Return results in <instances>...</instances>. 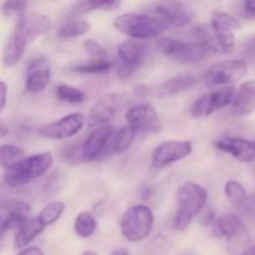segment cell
Instances as JSON below:
<instances>
[{"mask_svg": "<svg viewBox=\"0 0 255 255\" xmlns=\"http://www.w3.org/2000/svg\"><path fill=\"white\" fill-rule=\"evenodd\" d=\"M90 30V24L86 20L82 19H75L70 20L69 22L62 25L60 27L57 36L60 39H74V37L82 36V35L87 34Z\"/></svg>", "mask_w": 255, "mask_h": 255, "instance_id": "26", "label": "cell"}, {"mask_svg": "<svg viewBox=\"0 0 255 255\" xmlns=\"http://www.w3.org/2000/svg\"><path fill=\"white\" fill-rule=\"evenodd\" d=\"M25 6H26V0H5L1 6V12L6 17L14 16L24 11Z\"/></svg>", "mask_w": 255, "mask_h": 255, "instance_id": "36", "label": "cell"}, {"mask_svg": "<svg viewBox=\"0 0 255 255\" xmlns=\"http://www.w3.org/2000/svg\"><path fill=\"white\" fill-rule=\"evenodd\" d=\"M236 87L233 85L219 87L208 95H204L192 105L191 114L194 119H203L224 109L233 102Z\"/></svg>", "mask_w": 255, "mask_h": 255, "instance_id": "11", "label": "cell"}, {"mask_svg": "<svg viewBox=\"0 0 255 255\" xmlns=\"http://www.w3.org/2000/svg\"><path fill=\"white\" fill-rule=\"evenodd\" d=\"M194 36L197 41L203 44L211 51L217 54L228 55L234 51L236 47V39L231 30H223L213 27L211 24L199 25L194 30Z\"/></svg>", "mask_w": 255, "mask_h": 255, "instance_id": "10", "label": "cell"}, {"mask_svg": "<svg viewBox=\"0 0 255 255\" xmlns=\"http://www.w3.org/2000/svg\"><path fill=\"white\" fill-rule=\"evenodd\" d=\"M60 156H61L62 161L71 164L86 162L84 153H82V143L80 142H71V143L66 144L60 152Z\"/></svg>", "mask_w": 255, "mask_h": 255, "instance_id": "33", "label": "cell"}, {"mask_svg": "<svg viewBox=\"0 0 255 255\" xmlns=\"http://www.w3.org/2000/svg\"><path fill=\"white\" fill-rule=\"evenodd\" d=\"M6 95H7V87L2 81H0V112L4 110L5 105H6Z\"/></svg>", "mask_w": 255, "mask_h": 255, "instance_id": "39", "label": "cell"}, {"mask_svg": "<svg viewBox=\"0 0 255 255\" xmlns=\"http://www.w3.org/2000/svg\"><path fill=\"white\" fill-rule=\"evenodd\" d=\"M115 27L122 34L137 40L151 39L162 35L166 30L164 25L152 15L122 14L114 21Z\"/></svg>", "mask_w": 255, "mask_h": 255, "instance_id": "5", "label": "cell"}, {"mask_svg": "<svg viewBox=\"0 0 255 255\" xmlns=\"http://www.w3.org/2000/svg\"><path fill=\"white\" fill-rule=\"evenodd\" d=\"M244 15L249 19H255V0H244Z\"/></svg>", "mask_w": 255, "mask_h": 255, "instance_id": "38", "label": "cell"}, {"mask_svg": "<svg viewBox=\"0 0 255 255\" xmlns=\"http://www.w3.org/2000/svg\"><path fill=\"white\" fill-rule=\"evenodd\" d=\"M85 116L82 114H70L57 121L47 124L39 129L40 134L50 139H65L75 136L82 129Z\"/></svg>", "mask_w": 255, "mask_h": 255, "instance_id": "17", "label": "cell"}, {"mask_svg": "<svg viewBox=\"0 0 255 255\" xmlns=\"http://www.w3.org/2000/svg\"><path fill=\"white\" fill-rule=\"evenodd\" d=\"M239 255H255V246L249 247V248H247L246 251L242 252Z\"/></svg>", "mask_w": 255, "mask_h": 255, "instance_id": "44", "label": "cell"}, {"mask_svg": "<svg viewBox=\"0 0 255 255\" xmlns=\"http://www.w3.org/2000/svg\"><path fill=\"white\" fill-rule=\"evenodd\" d=\"M65 211V204L60 201H54L47 203L44 208L40 211L37 218L40 219L45 227H49L51 224L56 223L61 218L62 213Z\"/></svg>", "mask_w": 255, "mask_h": 255, "instance_id": "27", "label": "cell"}, {"mask_svg": "<svg viewBox=\"0 0 255 255\" xmlns=\"http://www.w3.org/2000/svg\"><path fill=\"white\" fill-rule=\"evenodd\" d=\"M111 61H90L87 64L77 65V66L71 67V71L77 72V74H90V75H100L106 74L111 70Z\"/></svg>", "mask_w": 255, "mask_h": 255, "instance_id": "32", "label": "cell"}, {"mask_svg": "<svg viewBox=\"0 0 255 255\" xmlns=\"http://www.w3.org/2000/svg\"><path fill=\"white\" fill-rule=\"evenodd\" d=\"M84 46L87 55L90 56V61H107L109 60V54H107L106 50L94 40L85 41Z\"/></svg>", "mask_w": 255, "mask_h": 255, "instance_id": "35", "label": "cell"}, {"mask_svg": "<svg viewBox=\"0 0 255 255\" xmlns=\"http://www.w3.org/2000/svg\"><path fill=\"white\" fill-rule=\"evenodd\" d=\"M30 214V206L19 198H7L0 202V243L5 233L19 228Z\"/></svg>", "mask_w": 255, "mask_h": 255, "instance_id": "14", "label": "cell"}, {"mask_svg": "<svg viewBox=\"0 0 255 255\" xmlns=\"http://www.w3.org/2000/svg\"><path fill=\"white\" fill-rule=\"evenodd\" d=\"M211 25L213 27H217V29L231 30V31L242 27V24L237 17L224 11H214L213 15H212Z\"/></svg>", "mask_w": 255, "mask_h": 255, "instance_id": "30", "label": "cell"}, {"mask_svg": "<svg viewBox=\"0 0 255 255\" xmlns=\"http://www.w3.org/2000/svg\"><path fill=\"white\" fill-rule=\"evenodd\" d=\"M254 144H255V142H254Z\"/></svg>", "mask_w": 255, "mask_h": 255, "instance_id": "47", "label": "cell"}, {"mask_svg": "<svg viewBox=\"0 0 255 255\" xmlns=\"http://www.w3.org/2000/svg\"><path fill=\"white\" fill-rule=\"evenodd\" d=\"M199 223L204 227H208L213 224V222L216 221V213L212 208L204 206L203 208L199 212Z\"/></svg>", "mask_w": 255, "mask_h": 255, "instance_id": "37", "label": "cell"}, {"mask_svg": "<svg viewBox=\"0 0 255 255\" xmlns=\"http://www.w3.org/2000/svg\"><path fill=\"white\" fill-rule=\"evenodd\" d=\"M147 46L137 39H128L121 42L119 46L120 65L117 67V75L121 80L128 79L139 67L144 59Z\"/></svg>", "mask_w": 255, "mask_h": 255, "instance_id": "13", "label": "cell"}, {"mask_svg": "<svg viewBox=\"0 0 255 255\" xmlns=\"http://www.w3.org/2000/svg\"><path fill=\"white\" fill-rule=\"evenodd\" d=\"M192 151L193 144L189 141H163L152 153V166L154 168H163L188 157Z\"/></svg>", "mask_w": 255, "mask_h": 255, "instance_id": "15", "label": "cell"}, {"mask_svg": "<svg viewBox=\"0 0 255 255\" xmlns=\"http://www.w3.org/2000/svg\"><path fill=\"white\" fill-rule=\"evenodd\" d=\"M112 132H114V128L110 124L94 127L91 133L82 143V153H84L85 161L96 159L97 157L104 153L107 142L112 136Z\"/></svg>", "mask_w": 255, "mask_h": 255, "instance_id": "18", "label": "cell"}, {"mask_svg": "<svg viewBox=\"0 0 255 255\" xmlns=\"http://www.w3.org/2000/svg\"><path fill=\"white\" fill-rule=\"evenodd\" d=\"M97 222L89 212H81L74 222V231L80 238H90L96 232Z\"/></svg>", "mask_w": 255, "mask_h": 255, "instance_id": "25", "label": "cell"}, {"mask_svg": "<svg viewBox=\"0 0 255 255\" xmlns=\"http://www.w3.org/2000/svg\"><path fill=\"white\" fill-rule=\"evenodd\" d=\"M248 71L244 60H226L214 64L204 75L207 86H227L243 79Z\"/></svg>", "mask_w": 255, "mask_h": 255, "instance_id": "9", "label": "cell"}, {"mask_svg": "<svg viewBox=\"0 0 255 255\" xmlns=\"http://www.w3.org/2000/svg\"><path fill=\"white\" fill-rule=\"evenodd\" d=\"M16 255H45L44 252L41 251L40 248H37V247H25V248H22L21 252H19Z\"/></svg>", "mask_w": 255, "mask_h": 255, "instance_id": "40", "label": "cell"}, {"mask_svg": "<svg viewBox=\"0 0 255 255\" xmlns=\"http://www.w3.org/2000/svg\"><path fill=\"white\" fill-rule=\"evenodd\" d=\"M7 133H9V129H7V127L5 126L4 124H1V122H0V138L6 136Z\"/></svg>", "mask_w": 255, "mask_h": 255, "instance_id": "43", "label": "cell"}, {"mask_svg": "<svg viewBox=\"0 0 255 255\" xmlns=\"http://www.w3.org/2000/svg\"><path fill=\"white\" fill-rule=\"evenodd\" d=\"M126 121L136 133L158 132L162 127L158 114L151 104H141L131 107L126 114Z\"/></svg>", "mask_w": 255, "mask_h": 255, "instance_id": "16", "label": "cell"}, {"mask_svg": "<svg viewBox=\"0 0 255 255\" xmlns=\"http://www.w3.org/2000/svg\"><path fill=\"white\" fill-rule=\"evenodd\" d=\"M213 234L228 241L233 249H241L249 243V231L246 223L236 214H223L213 222Z\"/></svg>", "mask_w": 255, "mask_h": 255, "instance_id": "7", "label": "cell"}, {"mask_svg": "<svg viewBox=\"0 0 255 255\" xmlns=\"http://www.w3.org/2000/svg\"><path fill=\"white\" fill-rule=\"evenodd\" d=\"M52 163H54V157L50 152H42L21 159L19 158L16 162L6 167L4 181L11 188L25 186L44 176Z\"/></svg>", "mask_w": 255, "mask_h": 255, "instance_id": "2", "label": "cell"}, {"mask_svg": "<svg viewBox=\"0 0 255 255\" xmlns=\"http://www.w3.org/2000/svg\"><path fill=\"white\" fill-rule=\"evenodd\" d=\"M51 26V20L46 15L37 12L22 15L4 49V64L6 66H14L17 64L24 55L27 45L49 31Z\"/></svg>", "mask_w": 255, "mask_h": 255, "instance_id": "1", "label": "cell"}, {"mask_svg": "<svg viewBox=\"0 0 255 255\" xmlns=\"http://www.w3.org/2000/svg\"><path fill=\"white\" fill-rule=\"evenodd\" d=\"M134 92H136L138 96H143V95L147 92V87L146 86H136V89H134Z\"/></svg>", "mask_w": 255, "mask_h": 255, "instance_id": "42", "label": "cell"}, {"mask_svg": "<svg viewBox=\"0 0 255 255\" xmlns=\"http://www.w3.org/2000/svg\"><path fill=\"white\" fill-rule=\"evenodd\" d=\"M120 6V0H82L74 9V14H86L92 10H112Z\"/></svg>", "mask_w": 255, "mask_h": 255, "instance_id": "28", "label": "cell"}, {"mask_svg": "<svg viewBox=\"0 0 255 255\" xmlns=\"http://www.w3.org/2000/svg\"><path fill=\"white\" fill-rule=\"evenodd\" d=\"M177 198H178L179 208L174 217L173 227L176 231L183 232L188 228L194 217L198 216L201 209L206 206L208 193L199 184L188 182L179 187Z\"/></svg>", "mask_w": 255, "mask_h": 255, "instance_id": "3", "label": "cell"}, {"mask_svg": "<svg viewBox=\"0 0 255 255\" xmlns=\"http://www.w3.org/2000/svg\"><path fill=\"white\" fill-rule=\"evenodd\" d=\"M232 110L237 116H247L255 111V80L243 82L236 90Z\"/></svg>", "mask_w": 255, "mask_h": 255, "instance_id": "21", "label": "cell"}, {"mask_svg": "<svg viewBox=\"0 0 255 255\" xmlns=\"http://www.w3.org/2000/svg\"><path fill=\"white\" fill-rule=\"evenodd\" d=\"M46 228L44 224L40 222L37 217L35 218H27L21 226L17 228L16 236H15L14 247L16 249H22L29 246L37 236L42 233V231Z\"/></svg>", "mask_w": 255, "mask_h": 255, "instance_id": "22", "label": "cell"}, {"mask_svg": "<svg viewBox=\"0 0 255 255\" xmlns=\"http://www.w3.org/2000/svg\"><path fill=\"white\" fill-rule=\"evenodd\" d=\"M51 71L45 57L40 56L32 60L26 72L25 89L29 92H40L49 85Z\"/></svg>", "mask_w": 255, "mask_h": 255, "instance_id": "20", "label": "cell"}, {"mask_svg": "<svg viewBox=\"0 0 255 255\" xmlns=\"http://www.w3.org/2000/svg\"><path fill=\"white\" fill-rule=\"evenodd\" d=\"M127 104H128V100L124 95L110 94L101 97L90 109L89 116H87V126L94 128V127L109 124L111 120L115 119L117 112Z\"/></svg>", "mask_w": 255, "mask_h": 255, "instance_id": "12", "label": "cell"}, {"mask_svg": "<svg viewBox=\"0 0 255 255\" xmlns=\"http://www.w3.org/2000/svg\"><path fill=\"white\" fill-rule=\"evenodd\" d=\"M247 51H248V54L251 55V56L255 57V36L253 39L249 40L248 44H247Z\"/></svg>", "mask_w": 255, "mask_h": 255, "instance_id": "41", "label": "cell"}, {"mask_svg": "<svg viewBox=\"0 0 255 255\" xmlns=\"http://www.w3.org/2000/svg\"><path fill=\"white\" fill-rule=\"evenodd\" d=\"M82 255H97L96 253H95V252H91V251H87V252H85L84 254Z\"/></svg>", "mask_w": 255, "mask_h": 255, "instance_id": "46", "label": "cell"}, {"mask_svg": "<svg viewBox=\"0 0 255 255\" xmlns=\"http://www.w3.org/2000/svg\"><path fill=\"white\" fill-rule=\"evenodd\" d=\"M214 146L226 153L232 154L237 161L249 163L255 159L254 142L239 137H227L214 142Z\"/></svg>", "mask_w": 255, "mask_h": 255, "instance_id": "19", "label": "cell"}, {"mask_svg": "<svg viewBox=\"0 0 255 255\" xmlns=\"http://www.w3.org/2000/svg\"><path fill=\"white\" fill-rule=\"evenodd\" d=\"M134 136H136V132L129 126L119 129V132L114 137H110L111 144H110L109 149L114 153H122V152L127 151L133 143Z\"/></svg>", "mask_w": 255, "mask_h": 255, "instance_id": "24", "label": "cell"}, {"mask_svg": "<svg viewBox=\"0 0 255 255\" xmlns=\"http://www.w3.org/2000/svg\"><path fill=\"white\" fill-rule=\"evenodd\" d=\"M224 192H226V196L228 197L229 201L239 208L246 206L247 202H248V193L239 182L228 181L224 186Z\"/></svg>", "mask_w": 255, "mask_h": 255, "instance_id": "29", "label": "cell"}, {"mask_svg": "<svg viewBox=\"0 0 255 255\" xmlns=\"http://www.w3.org/2000/svg\"><path fill=\"white\" fill-rule=\"evenodd\" d=\"M111 255H128V253H127L124 248H119L116 249V251L112 252Z\"/></svg>", "mask_w": 255, "mask_h": 255, "instance_id": "45", "label": "cell"}, {"mask_svg": "<svg viewBox=\"0 0 255 255\" xmlns=\"http://www.w3.org/2000/svg\"><path fill=\"white\" fill-rule=\"evenodd\" d=\"M154 224L153 212L144 204L132 206L122 214L120 221L121 233L127 241L142 242L151 234Z\"/></svg>", "mask_w": 255, "mask_h": 255, "instance_id": "4", "label": "cell"}, {"mask_svg": "<svg viewBox=\"0 0 255 255\" xmlns=\"http://www.w3.org/2000/svg\"><path fill=\"white\" fill-rule=\"evenodd\" d=\"M198 79L194 76H178L167 80L159 86L158 95L161 97H169L182 94L197 84Z\"/></svg>", "mask_w": 255, "mask_h": 255, "instance_id": "23", "label": "cell"}, {"mask_svg": "<svg viewBox=\"0 0 255 255\" xmlns=\"http://www.w3.org/2000/svg\"><path fill=\"white\" fill-rule=\"evenodd\" d=\"M157 46L161 54L181 64H196L202 61L208 52V49L199 41H183L171 37L159 40Z\"/></svg>", "mask_w": 255, "mask_h": 255, "instance_id": "6", "label": "cell"}, {"mask_svg": "<svg viewBox=\"0 0 255 255\" xmlns=\"http://www.w3.org/2000/svg\"><path fill=\"white\" fill-rule=\"evenodd\" d=\"M151 12L166 29H179L192 20L191 11L181 0H159L151 7Z\"/></svg>", "mask_w": 255, "mask_h": 255, "instance_id": "8", "label": "cell"}, {"mask_svg": "<svg viewBox=\"0 0 255 255\" xmlns=\"http://www.w3.org/2000/svg\"><path fill=\"white\" fill-rule=\"evenodd\" d=\"M24 154V149L21 147L14 144H4L0 147V167H9L14 162H16Z\"/></svg>", "mask_w": 255, "mask_h": 255, "instance_id": "34", "label": "cell"}, {"mask_svg": "<svg viewBox=\"0 0 255 255\" xmlns=\"http://www.w3.org/2000/svg\"><path fill=\"white\" fill-rule=\"evenodd\" d=\"M56 97L60 101L69 104H80L86 100V95L81 90L70 85H59L56 89Z\"/></svg>", "mask_w": 255, "mask_h": 255, "instance_id": "31", "label": "cell"}]
</instances>
